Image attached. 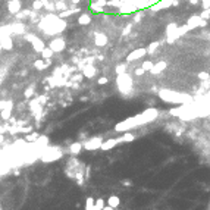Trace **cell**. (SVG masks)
Returning <instances> with one entry per match:
<instances>
[{
	"label": "cell",
	"instance_id": "1",
	"mask_svg": "<svg viewBox=\"0 0 210 210\" xmlns=\"http://www.w3.org/2000/svg\"><path fill=\"white\" fill-rule=\"evenodd\" d=\"M157 118V110L156 109H149L143 112V113H140V115H137L134 118H129L124 121V122H121L118 125L115 126V131L116 132H128L129 129H134V128H138V126L144 125V124H147V122H151L153 119Z\"/></svg>",
	"mask_w": 210,
	"mask_h": 210
},
{
	"label": "cell",
	"instance_id": "2",
	"mask_svg": "<svg viewBox=\"0 0 210 210\" xmlns=\"http://www.w3.org/2000/svg\"><path fill=\"white\" fill-rule=\"evenodd\" d=\"M104 141V138L100 137V135H97V137H90L87 141L82 143V149L87 151H94V150H99L101 147V144Z\"/></svg>",
	"mask_w": 210,
	"mask_h": 210
},
{
	"label": "cell",
	"instance_id": "3",
	"mask_svg": "<svg viewBox=\"0 0 210 210\" xmlns=\"http://www.w3.org/2000/svg\"><path fill=\"white\" fill-rule=\"evenodd\" d=\"M160 97L163 100L169 101V103H185V101H188V97L172 91H160Z\"/></svg>",
	"mask_w": 210,
	"mask_h": 210
},
{
	"label": "cell",
	"instance_id": "4",
	"mask_svg": "<svg viewBox=\"0 0 210 210\" xmlns=\"http://www.w3.org/2000/svg\"><path fill=\"white\" fill-rule=\"evenodd\" d=\"M121 84V90L122 91H125V90H129L131 88V85H132V81L128 78L126 75H121L118 78V85Z\"/></svg>",
	"mask_w": 210,
	"mask_h": 210
},
{
	"label": "cell",
	"instance_id": "5",
	"mask_svg": "<svg viewBox=\"0 0 210 210\" xmlns=\"http://www.w3.org/2000/svg\"><path fill=\"white\" fill-rule=\"evenodd\" d=\"M116 144H119V140L118 138H109V140H106V141H103V144H101L100 150L103 151H110Z\"/></svg>",
	"mask_w": 210,
	"mask_h": 210
},
{
	"label": "cell",
	"instance_id": "6",
	"mask_svg": "<svg viewBox=\"0 0 210 210\" xmlns=\"http://www.w3.org/2000/svg\"><path fill=\"white\" fill-rule=\"evenodd\" d=\"M119 204H121V198H119V195H116V194H112V195H109L107 197V204L106 206H109V207H112V209H118Z\"/></svg>",
	"mask_w": 210,
	"mask_h": 210
},
{
	"label": "cell",
	"instance_id": "7",
	"mask_svg": "<svg viewBox=\"0 0 210 210\" xmlns=\"http://www.w3.org/2000/svg\"><path fill=\"white\" fill-rule=\"evenodd\" d=\"M81 151H82V143H81V141H76V143L71 144V147H69V153H71L72 156L79 154Z\"/></svg>",
	"mask_w": 210,
	"mask_h": 210
},
{
	"label": "cell",
	"instance_id": "8",
	"mask_svg": "<svg viewBox=\"0 0 210 210\" xmlns=\"http://www.w3.org/2000/svg\"><path fill=\"white\" fill-rule=\"evenodd\" d=\"M145 53H147V50H145V49H138V50L132 51V54H129V56H128V62H132V60L140 59V58H143Z\"/></svg>",
	"mask_w": 210,
	"mask_h": 210
},
{
	"label": "cell",
	"instance_id": "9",
	"mask_svg": "<svg viewBox=\"0 0 210 210\" xmlns=\"http://www.w3.org/2000/svg\"><path fill=\"white\" fill-rule=\"evenodd\" d=\"M65 49V43L63 40H54L53 43H50V50L51 51H60Z\"/></svg>",
	"mask_w": 210,
	"mask_h": 210
},
{
	"label": "cell",
	"instance_id": "10",
	"mask_svg": "<svg viewBox=\"0 0 210 210\" xmlns=\"http://www.w3.org/2000/svg\"><path fill=\"white\" fill-rule=\"evenodd\" d=\"M135 138H137V135L132 134V132H125L122 137H118L119 143H131V141H134Z\"/></svg>",
	"mask_w": 210,
	"mask_h": 210
},
{
	"label": "cell",
	"instance_id": "11",
	"mask_svg": "<svg viewBox=\"0 0 210 210\" xmlns=\"http://www.w3.org/2000/svg\"><path fill=\"white\" fill-rule=\"evenodd\" d=\"M94 203H96V198L88 195L87 200H85V206H84V210H96L94 209Z\"/></svg>",
	"mask_w": 210,
	"mask_h": 210
},
{
	"label": "cell",
	"instance_id": "12",
	"mask_svg": "<svg viewBox=\"0 0 210 210\" xmlns=\"http://www.w3.org/2000/svg\"><path fill=\"white\" fill-rule=\"evenodd\" d=\"M165 69H166V63H165V62H159L156 66H153L151 72H153V74H160V72L165 71Z\"/></svg>",
	"mask_w": 210,
	"mask_h": 210
},
{
	"label": "cell",
	"instance_id": "13",
	"mask_svg": "<svg viewBox=\"0 0 210 210\" xmlns=\"http://www.w3.org/2000/svg\"><path fill=\"white\" fill-rule=\"evenodd\" d=\"M96 68L93 66H85L84 68V76H87V78H93V76L96 75Z\"/></svg>",
	"mask_w": 210,
	"mask_h": 210
},
{
	"label": "cell",
	"instance_id": "14",
	"mask_svg": "<svg viewBox=\"0 0 210 210\" xmlns=\"http://www.w3.org/2000/svg\"><path fill=\"white\" fill-rule=\"evenodd\" d=\"M106 207V201H104V198H97L96 200V203H94V209L96 210H103Z\"/></svg>",
	"mask_w": 210,
	"mask_h": 210
},
{
	"label": "cell",
	"instance_id": "15",
	"mask_svg": "<svg viewBox=\"0 0 210 210\" xmlns=\"http://www.w3.org/2000/svg\"><path fill=\"white\" fill-rule=\"evenodd\" d=\"M96 43H97L99 46H104V44L107 43V37L103 35V34H97V35H96Z\"/></svg>",
	"mask_w": 210,
	"mask_h": 210
},
{
	"label": "cell",
	"instance_id": "16",
	"mask_svg": "<svg viewBox=\"0 0 210 210\" xmlns=\"http://www.w3.org/2000/svg\"><path fill=\"white\" fill-rule=\"evenodd\" d=\"M78 22H79L81 25H87V24H90V22H91V18H90V15L84 13V15H81V16H79Z\"/></svg>",
	"mask_w": 210,
	"mask_h": 210
},
{
	"label": "cell",
	"instance_id": "17",
	"mask_svg": "<svg viewBox=\"0 0 210 210\" xmlns=\"http://www.w3.org/2000/svg\"><path fill=\"white\" fill-rule=\"evenodd\" d=\"M38 138H40V135L37 134V132H33V134H28V135L25 137V140H26V141H30V143H34V141H37Z\"/></svg>",
	"mask_w": 210,
	"mask_h": 210
},
{
	"label": "cell",
	"instance_id": "18",
	"mask_svg": "<svg viewBox=\"0 0 210 210\" xmlns=\"http://www.w3.org/2000/svg\"><path fill=\"white\" fill-rule=\"evenodd\" d=\"M9 6H10V12H18V10H19V3H18L16 0H15V2H12Z\"/></svg>",
	"mask_w": 210,
	"mask_h": 210
},
{
	"label": "cell",
	"instance_id": "19",
	"mask_svg": "<svg viewBox=\"0 0 210 210\" xmlns=\"http://www.w3.org/2000/svg\"><path fill=\"white\" fill-rule=\"evenodd\" d=\"M153 66H154V65H153L151 62H149V60H147V62H144V63H143L144 72H145V71H151V69H153Z\"/></svg>",
	"mask_w": 210,
	"mask_h": 210
},
{
	"label": "cell",
	"instance_id": "20",
	"mask_svg": "<svg viewBox=\"0 0 210 210\" xmlns=\"http://www.w3.org/2000/svg\"><path fill=\"white\" fill-rule=\"evenodd\" d=\"M51 54H53V51H51L50 49H43V58H44V59L51 58Z\"/></svg>",
	"mask_w": 210,
	"mask_h": 210
},
{
	"label": "cell",
	"instance_id": "21",
	"mask_svg": "<svg viewBox=\"0 0 210 210\" xmlns=\"http://www.w3.org/2000/svg\"><path fill=\"white\" fill-rule=\"evenodd\" d=\"M121 184L124 185V187H132V185H134V182H132L131 179L125 178V179H122V181H121Z\"/></svg>",
	"mask_w": 210,
	"mask_h": 210
},
{
	"label": "cell",
	"instance_id": "22",
	"mask_svg": "<svg viewBox=\"0 0 210 210\" xmlns=\"http://www.w3.org/2000/svg\"><path fill=\"white\" fill-rule=\"evenodd\" d=\"M198 78L203 79V81H207V79L210 78V75L207 74V72H200V74H198Z\"/></svg>",
	"mask_w": 210,
	"mask_h": 210
},
{
	"label": "cell",
	"instance_id": "23",
	"mask_svg": "<svg viewBox=\"0 0 210 210\" xmlns=\"http://www.w3.org/2000/svg\"><path fill=\"white\" fill-rule=\"evenodd\" d=\"M46 66H47V65H44V62H41V60L35 62V68H37V69H44Z\"/></svg>",
	"mask_w": 210,
	"mask_h": 210
},
{
	"label": "cell",
	"instance_id": "24",
	"mask_svg": "<svg viewBox=\"0 0 210 210\" xmlns=\"http://www.w3.org/2000/svg\"><path fill=\"white\" fill-rule=\"evenodd\" d=\"M116 72H118V74H124V72H125V65H119V66L116 68Z\"/></svg>",
	"mask_w": 210,
	"mask_h": 210
},
{
	"label": "cell",
	"instance_id": "25",
	"mask_svg": "<svg viewBox=\"0 0 210 210\" xmlns=\"http://www.w3.org/2000/svg\"><path fill=\"white\" fill-rule=\"evenodd\" d=\"M56 6H58V9H60V10H63V9H66V5H65L63 2H59V3L56 5Z\"/></svg>",
	"mask_w": 210,
	"mask_h": 210
},
{
	"label": "cell",
	"instance_id": "26",
	"mask_svg": "<svg viewBox=\"0 0 210 210\" xmlns=\"http://www.w3.org/2000/svg\"><path fill=\"white\" fill-rule=\"evenodd\" d=\"M33 8L34 9H41V2H40V0H38V2H34Z\"/></svg>",
	"mask_w": 210,
	"mask_h": 210
},
{
	"label": "cell",
	"instance_id": "27",
	"mask_svg": "<svg viewBox=\"0 0 210 210\" xmlns=\"http://www.w3.org/2000/svg\"><path fill=\"white\" fill-rule=\"evenodd\" d=\"M143 74H144V69H143V68H138V69H135V75L140 76V75H143Z\"/></svg>",
	"mask_w": 210,
	"mask_h": 210
},
{
	"label": "cell",
	"instance_id": "28",
	"mask_svg": "<svg viewBox=\"0 0 210 210\" xmlns=\"http://www.w3.org/2000/svg\"><path fill=\"white\" fill-rule=\"evenodd\" d=\"M107 81H109V79H107V78H104V76H103V78H100V79H99V81H97V82H99V84H106V82H107Z\"/></svg>",
	"mask_w": 210,
	"mask_h": 210
},
{
	"label": "cell",
	"instance_id": "29",
	"mask_svg": "<svg viewBox=\"0 0 210 210\" xmlns=\"http://www.w3.org/2000/svg\"><path fill=\"white\" fill-rule=\"evenodd\" d=\"M156 47H157V43H154V44H151V46H150V49H149V51H153V50H154V49H156Z\"/></svg>",
	"mask_w": 210,
	"mask_h": 210
},
{
	"label": "cell",
	"instance_id": "30",
	"mask_svg": "<svg viewBox=\"0 0 210 210\" xmlns=\"http://www.w3.org/2000/svg\"><path fill=\"white\" fill-rule=\"evenodd\" d=\"M203 3H204V6L207 8V6H209V5H210V0H203Z\"/></svg>",
	"mask_w": 210,
	"mask_h": 210
},
{
	"label": "cell",
	"instance_id": "31",
	"mask_svg": "<svg viewBox=\"0 0 210 210\" xmlns=\"http://www.w3.org/2000/svg\"><path fill=\"white\" fill-rule=\"evenodd\" d=\"M103 210H115V209H112V207H109V206H106V207H104Z\"/></svg>",
	"mask_w": 210,
	"mask_h": 210
},
{
	"label": "cell",
	"instance_id": "32",
	"mask_svg": "<svg viewBox=\"0 0 210 210\" xmlns=\"http://www.w3.org/2000/svg\"><path fill=\"white\" fill-rule=\"evenodd\" d=\"M72 2H74V3H78V2H79V0H72Z\"/></svg>",
	"mask_w": 210,
	"mask_h": 210
},
{
	"label": "cell",
	"instance_id": "33",
	"mask_svg": "<svg viewBox=\"0 0 210 210\" xmlns=\"http://www.w3.org/2000/svg\"><path fill=\"white\" fill-rule=\"evenodd\" d=\"M209 119H210V115H209Z\"/></svg>",
	"mask_w": 210,
	"mask_h": 210
},
{
	"label": "cell",
	"instance_id": "34",
	"mask_svg": "<svg viewBox=\"0 0 210 210\" xmlns=\"http://www.w3.org/2000/svg\"><path fill=\"white\" fill-rule=\"evenodd\" d=\"M116 210H118V209H116Z\"/></svg>",
	"mask_w": 210,
	"mask_h": 210
}]
</instances>
